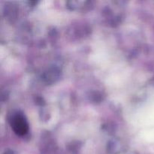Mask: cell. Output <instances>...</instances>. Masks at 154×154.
<instances>
[{
    "label": "cell",
    "mask_w": 154,
    "mask_h": 154,
    "mask_svg": "<svg viewBox=\"0 0 154 154\" xmlns=\"http://www.w3.org/2000/svg\"><path fill=\"white\" fill-rule=\"evenodd\" d=\"M14 121V129L18 134H25L27 130V125L25 120L22 117H17L15 118Z\"/></svg>",
    "instance_id": "cell-1"
}]
</instances>
